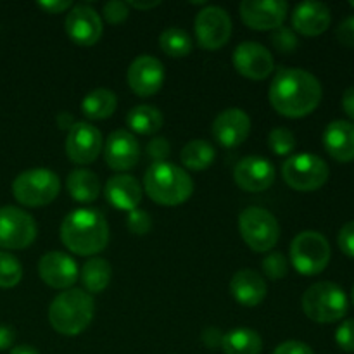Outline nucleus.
I'll use <instances>...</instances> for the list:
<instances>
[{"instance_id": "f257e3e1", "label": "nucleus", "mask_w": 354, "mask_h": 354, "mask_svg": "<svg viewBox=\"0 0 354 354\" xmlns=\"http://www.w3.org/2000/svg\"><path fill=\"white\" fill-rule=\"evenodd\" d=\"M324 90L315 75L301 68H283L273 78L268 99L273 109L286 118H304L320 104Z\"/></svg>"}, {"instance_id": "f03ea898", "label": "nucleus", "mask_w": 354, "mask_h": 354, "mask_svg": "<svg viewBox=\"0 0 354 354\" xmlns=\"http://www.w3.org/2000/svg\"><path fill=\"white\" fill-rule=\"evenodd\" d=\"M61 241L78 256H95L109 242V227L97 209H76L62 220Z\"/></svg>"}, {"instance_id": "7ed1b4c3", "label": "nucleus", "mask_w": 354, "mask_h": 354, "mask_svg": "<svg viewBox=\"0 0 354 354\" xmlns=\"http://www.w3.org/2000/svg\"><path fill=\"white\" fill-rule=\"evenodd\" d=\"M144 190L161 206H180L190 199L194 182L189 173L171 162H152L144 175Z\"/></svg>"}, {"instance_id": "20e7f679", "label": "nucleus", "mask_w": 354, "mask_h": 354, "mask_svg": "<svg viewBox=\"0 0 354 354\" xmlns=\"http://www.w3.org/2000/svg\"><path fill=\"white\" fill-rule=\"evenodd\" d=\"M95 304L86 290L68 289L62 290L50 303L48 322L52 328L61 335L75 337L86 330L93 320Z\"/></svg>"}, {"instance_id": "39448f33", "label": "nucleus", "mask_w": 354, "mask_h": 354, "mask_svg": "<svg viewBox=\"0 0 354 354\" xmlns=\"http://www.w3.org/2000/svg\"><path fill=\"white\" fill-rule=\"evenodd\" d=\"M301 306L306 317L317 324H335L348 313L349 301L341 286L334 282H317L303 294Z\"/></svg>"}, {"instance_id": "423d86ee", "label": "nucleus", "mask_w": 354, "mask_h": 354, "mask_svg": "<svg viewBox=\"0 0 354 354\" xmlns=\"http://www.w3.org/2000/svg\"><path fill=\"white\" fill-rule=\"evenodd\" d=\"M61 192V180L54 171L35 168L23 171L12 182V196L28 207H41L50 204Z\"/></svg>"}, {"instance_id": "0eeeda50", "label": "nucleus", "mask_w": 354, "mask_h": 354, "mask_svg": "<svg viewBox=\"0 0 354 354\" xmlns=\"http://www.w3.org/2000/svg\"><path fill=\"white\" fill-rule=\"evenodd\" d=\"M330 244L320 232L306 230L294 237L290 244V263L301 275H318L330 261Z\"/></svg>"}, {"instance_id": "6e6552de", "label": "nucleus", "mask_w": 354, "mask_h": 354, "mask_svg": "<svg viewBox=\"0 0 354 354\" xmlns=\"http://www.w3.org/2000/svg\"><path fill=\"white\" fill-rule=\"evenodd\" d=\"M239 230L245 244L256 252L272 251L280 239L279 221L265 207H245L239 216Z\"/></svg>"}, {"instance_id": "1a4fd4ad", "label": "nucleus", "mask_w": 354, "mask_h": 354, "mask_svg": "<svg viewBox=\"0 0 354 354\" xmlns=\"http://www.w3.org/2000/svg\"><path fill=\"white\" fill-rule=\"evenodd\" d=\"M328 165L315 154L290 156L282 166V176L287 185L299 192H311L327 183Z\"/></svg>"}, {"instance_id": "9d476101", "label": "nucleus", "mask_w": 354, "mask_h": 354, "mask_svg": "<svg viewBox=\"0 0 354 354\" xmlns=\"http://www.w3.org/2000/svg\"><path fill=\"white\" fill-rule=\"evenodd\" d=\"M33 216L16 206L0 207V249L21 251L30 248L37 239Z\"/></svg>"}, {"instance_id": "9b49d317", "label": "nucleus", "mask_w": 354, "mask_h": 354, "mask_svg": "<svg viewBox=\"0 0 354 354\" xmlns=\"http://www.w3.org/2000/svg\"><path fill=\"white\" fill-rule=\"evenodd\" d=\"M196 38L206 50H216L227 45L232 37V19L225 9L218 6H207L197 14Z\"/></svg>"}, {"instance_id": "f8f14e48", "label": "nucleus", "mask_w": 354, "mask_h": 354, "mask_svg": "<svg viewBox=\"0 0 354 354\" xmlns=\"http://www.w3.org/2000/svg\"><path fill=\"white\" fill-rule=\"evenodd\" d=\"M104 149V138L99 128L86 121L75 123L66 138V154L75 165H90Z\"/></svg>"}, {"instance_id": "ddd939ff", "label": "nucleus", "mask_w": 354, "mask_h": 354, "mask_svg": "<svg viewBox=\"0 0 354 354\" xmlns=\"http://www.w3.org/2000/svg\"><path fill=\"white\" fill-rule=\"evenodd\" d=\"M289 6L283 0H244L241 3V17L251 30H277L286 21Z\"/></svg>"}, {"instance_id": "4468645a", "label": "nucleus", "mask_w": 354, "mask_h": 354, "mask_svg": "<svg viewBox=\"0 0 354 354\" xmlns=\"http://www.w3.org/2000/svg\"><path fill=\"white\" fill-rule=\"evenodd\" d=\"M234 66L244 78L265 80L275 69L273 55L265 45L256 41H242L234 52Z\"/></svg>"}, {"instance_id": "2eb2a0df", "label": "nucleus", "mask_w": 354, "mask_h": 354, "mask_svg": "<svg viewBox=\"0 0 354 354\" xmlns=\"http://www.w3.org/2000/svg\"><path fill=\"white\" fill-rule=\"evenodd\" d=\"M128 85L138 97H151L162 88L165 66L152 55H138L128 68Z\"/></svg>"}, {"instance_id": "dca6fc26", "label": "nucleus", "mask_w": 354, "mask_h": 354, "mask_svg": "<svg viewBox=\"0 0 354 354\" xmlns=\"http://www.w3.org/2000/svg\"><path fill=\"white\" fill-rule=\"evenodd\" d=\"M66 33L82 47H92L100 40L104 24L95 9L90 6H75L66 17Z\"/></svg>"}, {"instance_id": "f3484780", "label": "nucleus", "mask_w": 354, "mask_h": 354, "mask_svg": "<svg viewBox=\"0 0 354 354\" xmlns=\"http://www.w3.org/2000/svg\"><path fill=\"white\" fill-rule=\"evenodd\" d=\"M38 275L52 289L68 290L78 280V266L75 259L61 251H50L41 256Z\"/></svg>"}, {"instance_id": "a211bd4d", "label": "nucleus", "mask_w": 354, "mask_h": 354, "mask_svg": "<svg viewBox=\"0 0 354 354\" xmlns=\"http://www.w3.org/2000/svg\"><path fill=\"white\" fill-rule=\"evenodd\" d=\"M104 159L114 171L133 169L140 159V145L135 135L127 130L113 131L104 145Z\"/></svg>"}, {"instance_id": "6ab92c4d", "label": "nucleus", "mask_w": 354, "mask_h": 354, "mask_svg": "<svg viewBox=\"0 0 354 354\" xmlns=\"http://www.w3.org/2000/svg\"><path fill=\"white\" fill-rule=\"evenodd\" d=\"M234 180L245 192H263L275 182V168L268 159L249 156L237 162L234 169Z\"/></svg>"}, {"instance_id": "aec40b11", "label": "nucleus", "mask_w": 354, "mask_h": 354, "mask_svg": "<svg viewBox=\"0 0 354 354\" xmlns=\"http://www.w3.org/2000/svg\"><path fill=\"white\" fill-rule=\"evenodd\" d=\"M251 131V118L239 107L221 111L213 123V137L223 147L234 149L244 144Z\"/></svg>"}, {"instance_id": "412c9836", "label": "nucleus", "mask_w": 354, "mask_h": 354, "mask_svg": "<svg viewBox=\"0 0 354 354\" xmlns=\"http://www.w3.org/2000/svg\"><path fill=\"white\" fill-rule=\"evenodd\" d=\"M330 9L324 2H315V0H306V2L297 3L292 12V26L294 30L299 31L304 37H317L330 26Z\"/></svg>"}, {"instance_id": "4be33fe9", "label": "nucleus", "mask_w": 354, "mask_h": 354, "mask_svg": "<svg viewBox=\"0 0 354 354\" xmlns=\"http://www.w3.org/2000/svg\"><path fill=\"white\" fill-rule=\"evenodd\" d=\"M325 151L339 162H349L354 159V123L346 120H335L327 124L324 131Z\"/></svg>"}, {"instance_id": "5701e85b", "label": "nucleus", "mask_w": 354, "mask_h": 354, "mask_svg": "<svg viewBox=\"0 0 354 354\" xmlns=\"http://www.w3.org/2000/svg\"><path fill=\"white\" fill-rule=\"evenodd\" d=\"M104 194H106V199L111 206L130 213V211L138 207L144 190H142V185L133 176L116 175L107 180Z\"/></svg>"}, {"instance_id": "b1692460", "label": "nucleus", "mask_w": 354, "mask_h": 354, "mask_svg": "<svg viewBox=\"0 0 354 354\" xmlns=\"http://www.w3.org/2000/svg\"><path fill=\"white\" fill-rule=\"evenodd\" d=\"M230 292L242 306H259L266 297V282L254 270H239L230 280Z\"/></svg>"}, {"instance_id": "393cba45", "label": "nucleus", "mask_w": 354, "mask_h": 354, "mask_svg": "<svg viewBox=\"0 0 354 354\" xmlns=\"http://www.w3.org/2000/svg\"><path fill=\"white\" fill-rule=\"evenodd\" d=\"M68 192L76 203H93L100 194V182L97 175L90 169L78 168L69 173L68 176Z\"/></svg>"}, {"instance_id": "a878e982", "label": "nucleus", "mask_w": 354, "mask_h": 354, "mask_svg": "<svg viewBox=\"0 0 354 354\" xmlns=\"http://www.w3.org/2000/svg\"><path fill=\"white\" fill-rule=\"evenodd\" d=\"M221 349L225 354H259L263 349L261 335L252 328H234L223 334Z\"/></svg>"}, {"instance_id": "bb28decb", "label": "nucleus", "mask_w": 354, "mask_h": 354, "mask_svg": "<svg viewBox=\"0 0 354 354\" xmlns=\"http://www.w3.org/2000/svg\"><path fill=\"white\" fill-rule=\"evenodd\" d=\"M118 107L116 93L107 88H95L82 100V111L88 120H107Z\"/></svg>"}, {"instance_id": "cd10ccee", "label": "nucleus", "mask_w": 354, "mask_h": 354, "mask_svg": "<svg viewBox=\"0 0 354 354\" xmlns=\"http://www.w3.org/2000/svg\"><path fill=\"white\" fill-rule=\"evenodd\" d=\"M162 113L156 106L142 104L130 109L127 116V124L131 131L138 135H154L162 127Z\"/></svg>"}, {"instance_id": "c85d7f7f", "label": "nucleus", "mask_w": 354, "mask_h": 354, "mask_svg": "<svg viewBox=\"0 0 354 354\" xmlns=\"http://www.w3.org/2000/svg\"><path fill=\"white\" fill-rule=\"evenodd\" d=\"M214 158H216V152L214 147L206 140H190L185 147L180 152V159H182L183 166L192 171H203L207 169L213 165Z\"/></svg>"}, {"instance_id": "c756f323", "label": "nucleus", "mask_w": 354, "mask_h": 354, "mask_svg": "<svg viewBox=\"0 0 354 354\" xmlns=\"http://www.w3.org/2000/svg\"><path fill=\"white\" fill-rule=\"evenodd\" d=\"M113 270L111 265L102 258H92L83 265L82 282L88 294H100L109 286Z\"/></svg>"}, {"instance_id": "7c9ffc66", "label": "nucleus", "mask_w": 354, "mask_h": 354, "mask_svg": "<svg viewBox=\"0 0 354 354\" xmlns=\"http://www.w3.org/2000/svg\"><path fill=\"white\" fill-rule=\"evenodd\" d=\"M159 47L169 57H185L192 52V38L182 28H168L159 35Z\"/></svg>"}, {"instance_id": "2f4dec72", "label": "nucleus", "mask_w": 354, "mask_h": 354, "mask_svg": "<svg viewBox=\"0 0 354 354\" xmlns=\"http://www.w3.org/2000/svg\"><path fill=\"white\" fill-rule=\"evenodd\" d=\"M23 279V266L10 252L0 251V289H12Z\"/></svg>"}, {"instance_id": "473e14b6", "label": "nucleus", "mask_w": 354, "mask_h": 354, "mask_svg": "<svg viewBox=\"0 0 354 354\" xmlns=\"http://www.w3.org/2000/svg\"><path fill=\"white\" fill-rule=\"evenodd\" d=\"M268 147L277 156H289L296 149V137L287 128H273L268 135Z\"/></svg>"}, {"instance_id": "72a5a7b5", "label": "nucleus", "mask_w": 354, "mask_h": 354, "mask_svg": "<svg viewBox=\"0 0 354 354\" xmlns=\"http://www.w3.org/2000/svg\"><path fill=\"white\" fill-rule=\"evenodd\" d=\"M263 272L268 279L280 280L287 275L289 272V265H287V258L282 252H270L265 259H263Z\"/></svg>"}, {"instance_id": "f704fd0d", "label": "nucleus", "mask_w": 354, "mask_h": 354, "mask_svg": "<svg viewBox=\"0 0 354 354\" xmlns=\"http://www.w3.org/2000/svg\"><path fill=\"white\" fill-rule=\"evenodd\" d=\"M270 41H272L273 47L277 48L282 54H287V52H292L294 48L297 47V37L290 28L280 26L277 30L272 31L270 35Z\"/></svg>"}, {"instance_id": "c9c22d12", "label": "nucleus", "mask_w": 354, "mask_h": 354, "mask_svg": "<svg viewBox=\"0 0 354 354\" xmlns=\"http://www.w3.org/2000/svg\"><path fill=\"white\" fill-rule=\"evenodd\" d=\"M128 230L133 235H145L152 228V220L145 211L133 209L128 213Z\"/></svg>"}, {"instance_id": "e433bc0d", "label": "nucleus", "mask_w": 354, "mask_h": 354, "mask_svg": "<svg viewBox=\"0 0 354 354\" xmlns=\"http://www.w3.org/2000/svg\"><path fill=\"white\" fill-rule=\"evenodd\" d=\"M104 19L109 24H120L130 14V7L127 2H121V0H113V2H107L102 9Z\"/></svg>"}, {"instance_id": "4c0bfd02", "label": "nucleus", "mask_w": 354, "mask_h": 354, "mask_svg": "<svg viewBox=\"0 0 354 354\" xmlns=\"http://www.w3.org/2000/svg\"><path fill=\"white\" fill-rule=\"evenodd\" d=\"M335 342L346 353H354V320L348 318L335 330Z\"/></svg>"}, {"instance_id": "58836bf2", "label": "nucleus", "mask_w": 354, "mask_h": 354, "mask_svg": "<svg viewBox=\"0 0 354 354\" xmlns=\"http://www.w3.org/2000/svg\"><path fill=\"white\" fill-rule=\"evenodd\" d=\"M169 142L162 137H156L152 138L151 142L147 144V154L149 158L154 159V162H162L166 158L169 156Z\"/></svg>"}, {"instance_id": "ea45409f", "label": "nucleus", "mask_w": 354, "mask_h": 354, "mask_svg": "<svg viewBox=\"0 0 354 354\" xmlns=\"http://www.w3.org/2000/svg\"><path fill=\"white\" fill-rule=\"evenodd\" d=\"M339 248L344 254L354 258V220L348 221L339 232Z\"/></svg>"}, {"instance_id": "a19ab883", "label": "nucleus", "mask_w": 354, "mask_h": 354, "mask_svg": "<svg viewBox=\"0 0 354 354\" xmlns=\"http://www.w3.org/2000/svg\"><path fill=\"white\" fill-rule=\"evenodd\" d=\"M335 37L346 47H354V16L348 17V19H344L339 24Z\"/></svg>"}, {"instance_id": "79ce46f5", "label": "nucleus", "mask_w": 354, "mask_h": 354, "mask_svg": "<svg viewBox=\"0 0 354 354\" xmlns=\"http://www.w3.org/2000/svg\"><path fill=\"white\" fill-rule=\"evenodd\" d=\"M273 354H315V353L313 349H311L308 344H304V342L287 341L277 346Z\"/></svg>"}, {"instance_id": "37998d69", "label": "nucleus", "mask_w": 354, "mask_h": 354, "mask_svg": "<svg viewBox=\"0 0 354 354\" xmlns=\"http://www.w3.org/2000/svg\"><path fill=\"white\" fill-rule=\"evenodd\" d=\"M221 341H223V334H221L220 328L207 327L203 330V342L209 349L221 348Z\"/></svg>"}, {"instance_id": "c03bdc74", "label": "nucleus", "mask_w": 354, "mask_h": 354, "mask_svg": "<svg viewBox=\"0 0 354 354\" xmlns=\"http://www.w3.org/2000/svg\"><path fill=\"white\" fill-rule=\"evenodd\" d=\"M38 7H41L48 14H59L62 10L69 9L71 2L69 0H45V2H38Z\"/></svg>"}, {"instance_id": "a18cd8bd", "label": "nucleus", "mask_w": 354, "mask_h": 354, "mask_svg": "<svg viewBox=\"0 0 354 354\" xmlns=\"http://www.w3.org/2000/svg\"><path fill=\"white\" fill-rule=\"evenodd\" d=\"M16 341V332L9 325H0V351H6Z\"/></svg>"}, {"instance_id": "49530a36", "label": "nucleus", "mask_w": 354, "mask_h": 354, "mask_svg": "<svg viewBox=\"0 0 354 354\" xmlns=\"http://www.w3.org/2000/svg\"><path fill=\"white\" fill-rule=\"evenodd\" d=\"M342 109L351 120H354V85L349 86L342 95Z\"/></svg>"}, {"instance_id": "de8ad7c7", "label": "nucleus", "mask_w": 354, "mask_h": 354, "mask_svg": "<svg viewBox=\"0 0 354 354\" xmlns=\"http://www.w3.org/2000/svg\"><path fill=\"white\" fill-rule=\"evenodd\" d=\"M161 6V2L159 0H145V2H138V0H130L128 2V7H133V9H138V10H149V9H154V7Z\"/></svg>"}, {"instance_id": "09e8293b", "label": "nucleus", "mask_w": 354, "mask_h": 354, "mask_svg": "<svg viewBox=\"0 0 354 354\" xmlns=\"http://www.w3.org/2000/svg\"><path fill=\"white\" fill-rule=\"evenodd\" d=\"M75 123H76L75 118H73L69 113H61L57 116V124L61 130H71V128L75 127Z\"/></svg>"}, {"instance_id": "8fccbe9b", "label": "nucleus", "mask_w": 354, "mask_h": 354, "mask_svg": "<svg viewBox=\"0 0 354 354\" xmlns=\"http://www.w3.org/2000/svg\"><path fill=\"white\" fill-rule=\"evenodd\" d=\"M9 354H40V353H38L33 346L23 344V346H16V348L10 349Z\"/></svg>"}, {"instance_id": "3c124183", "label": "nucleus", "mask_w": 354, "mask_h": 354, "mask_svg": "<svg viewBox=\"0 0 354 354\" xmlns=\"http://www.w3.org/2000/svg\"><path fill=\"white\" fill-rule=\"evenodd\" d=\"M351 301H353V304H354V287H353V290H351Z\"/></svg>"}, {"instance_id": "603ef678", "label": "nucleus", "mask_w": 354, "mask_h": 354, "mask_svg": "<svg viewBox=\"0 0 354 354\" xmlns=\"http://www.w3.org/2000/svg\"><path fill=\"white\" fill-rule=\"evenodd\" d=\"M351 7H353V9H354V0H353V2H351Z\"/></svg>"}]
</instances>
